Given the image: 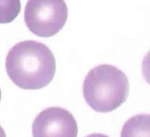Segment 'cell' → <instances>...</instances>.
Instances as JSON below:
<instances>
[{"label": "cell", "mask_w": 150, "mask_h": 137, "mask_svg": "<svg viewBox=\"0 0 150 137\" xmlns=\"http://www.w3.org/2000/svg\"><path fill=\"white\" fill-rule=\"evenodd\" d=\"M21 11L20 0H0V23L11 22Z\"/></svg>", "instance_id": "6"}, {"label": "cell", "mask_w": 150, "mask_h": 137, "mask_svg": "<svg viewBox=\"0 0 150 137\" xmlns=\"http://www.w3.org/2000/svg\"><path fill=\"white\" fill-rule=\"evenodd\" d=\"M68 8L64 0H29L24 20L28 28L37 36H53L65 26Z\"/></svg>", "instance_id": "3"}, {"label": "cell", "mask_w": 150, "mask_h": 137, "mask_svg": "<svg viewBox=\"0 0 150 137\" xmlns=\"http://www.w3.org/2000/svg\"><path fill=\"white\" fill-rule=\"evenodd\" d=\"M86 137H109L106 135L101 134H93L88 135Z\"/></svg>", "instance_id": "7"}, {"label": "cell", "mask_w": 150, "mask_h": 137, "mask_svg": "<svg viewBox=\"0 0 150 137\" xmlns=\"http://www.w3.org/2000/svg\"><path fill=\"white\" fill-rule=\"evenodd\" d=\"M78 125L65 109L50 107L37 115L33 123V137H77Z\"/></svg>", "instance_id": "4"}, {"label": "cell", "mask_w": 150, "mask_h": 137, "mask_svg": "<svg viewBox=\"0 0 150 137\" xmlns=\"http://www.w3.org/2000/svg\"><path fill=\"white\" fill-rule=\"evenodd\" d=\"M1 91L0 89V101H1Z\"/></svg>", "instance_id": "9"}, {"label": "cell", "mask_w": 150, "mask_h": 137, "mask_svg": "<svg viewBox=\"0 0 150 137\" xmlns=\"http://www.w3.org/2000/svg\"><path fill=\"white\" fill-rule=\"evenodd\" d=\"M7 73L13 83L24 89H39L52 80L56 59L49 47L35 41L16 44L8 52Z\"/></svg>", "instance_id": "1"}, {"label": "cell", "mask_w": 150, "mask_h": 137, "mask_svg": "<svg viewBox=\"0 0 150 137\" xmlns=\"http://www.w3.org/2000/svg\"><path fill=\"white\" fill-rule=\"evenodd\" d=\"M129 93L127 76L110 64H102L93 68L83 82L85 100L97 112L115 110L127 100Z\"/></svg>", "instance_id": "2"}, {"label": "cell", "mask_w": 150, "mask_h": 137, "mask_svg": "<svg viewBox=\"0 0 150 137\" xmlns=\"http://www.w3.org/2000/svg\"><path fill=\"white\" fill-rule=\"evenodd\" d=\"M149 114L136 115L125 123L121 137H150Z\"/></svg>", "instance_id": "5"}, {"label": "cell", "mask_w": 150, "mask_h": 137, "mask_svg": "<svg viewBox=\"0 0 150 137\" xmlns=\"http://www.w3.org/2000/svg\"><path fill=\"white\" fill-rule=\"evenodd\" d=\"M0 137H6L5 131L1 125H0Z\"/></svg>", "instance_id": "8"}]
</instances>
